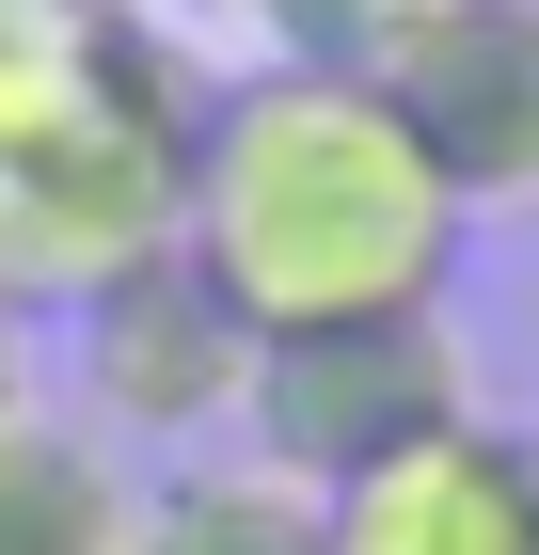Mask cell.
I'll return each mask as SVG.
<instances>
[{
	"instance_id": "1",
	"label": "cell",
	"mask_w": 539,
	"mask_h": 555,
	"mask_svg": "<svg viewBox=\"0 0 539 555\" xmlns=\"http://www.w3.org/2000/svg\"><path fill=\"white\" fill-rule=\"evenodd\" d=\"M175 255L239 301V334L428 318L460 286V191L349 48H286L175 143Z\"/></svg>"
},
{
	"instance_id": "2",
	"label": "cell",
	"mask_w": 539,
	"mask_h": 555,
	"mask_svg": "<svg viewBox=\"0 0 539 555\" xmlns=\"http://www.w3.org/2000/svg\"><path fill=\"white\" fill-rule=\"evenodd\" d=\"M254 461L301 476V492H349L365 461H397V444H428V428L476 413V365H460L445 301L428 318H318V334H254Z\"/></svg>"
},
{
	"instance_id": "3",
	"label": "cell",
	"mask_w": 539,
	"mask_h": 555,
	"mask_svg": "<svg viewBox=\"0 0 539 555\" xmlns=\"http://www.w3.org/2000/svg\"><path fill=\"white\" fill-rule=\"evenodd\" d=\"M349 64L397 95V128L428 143L460 222L539 207V0H397Z\"/></svg>"
},
{
	"instance_id": "4",
	"label": "cell",
	"mask_w": 539,
	"mask_h": 555,
	"mask_svg": "<svg viewBox=\"0 0 539 555\" xmlns=\"http://www.w3.org/2000/svg\"><path fill=\"white\" fill-rule=\"evenodd\" d=\"M239 382H254V334H239V301L175 255V238H143V255H112L80 286V397H95V428L191 444V428L239 413Z\"/></svg>"
},
{
	"instance_id": "5",
	"label": "cell",
	"mask_w": 539,
	"mask_h": 555,
	"mask_svg": "<svg viewBox=\"0 0 539 555\" xmlns=\"http://www.w3.org/2000/svg\"><path fill=\"white\" fill-rule=\"evenodd\" d=\"M318 508H333V555H539V428L460 413Z\"/></svg>"
},
{
	"instance_id": "6",
	"label": "cell",
	"mask_w": 539,
	"mask_h": 555,
	"mask_svg": "<svg viewBox=\"0 0 539 555\" xmlns=\"http://www.w3.org/2000/svg\"><path fill=\"white\" fill-rule=\"evenodd\" d=\"M127 555H333V508L270 461H175L127 508Z\"/></svg>"
},
{
	"instance_id": "7",
	"label": "cell",
	"mask_w": 539,
	"mask_h": 555,
	"mask_svg": "<svg viewBox=\"0 0 539 555\" xmlns=\"http://www.w3.org/2000/svg\"><path fill=\"white\" fill-rule=\"evenodd\" d=\"M127 508L143 492L112 476V444H80L48 413L0 428V555H127Z\"/></svg>"
},
{
	"instance_id": "8",
	"label": "cell",
	"mask_w": 539,
	"mask_h": 555,
	"mask_svg": "<svg viewBox=\"0 0 539 555\" xmlns=\"http://www.w3.org/2000/svg\"><path fill=\"white\" fill-rule=\"evenodd\" d=\"M33 413V318H16V301H0V428Z\"/></svg>"
}]
</instances>
